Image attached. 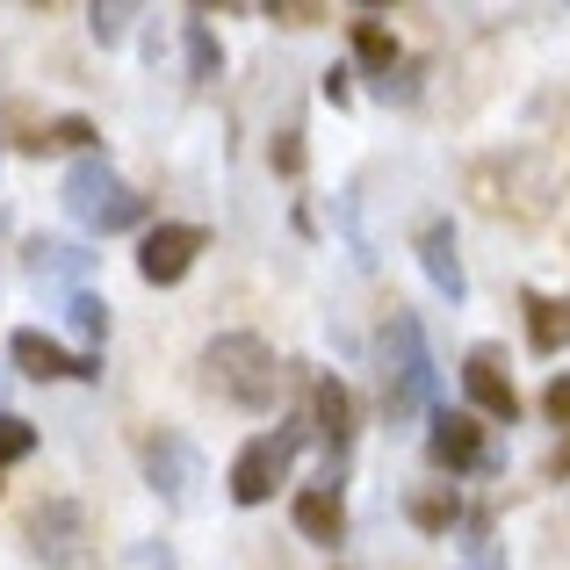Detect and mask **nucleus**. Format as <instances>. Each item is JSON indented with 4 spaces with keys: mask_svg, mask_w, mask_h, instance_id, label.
Returning a JSON list of instances; mask_svg holds the SVG:
<instances>
[{
    "mask_svg": "<svg viewBox=\"0 0 570 570\" xmlns=\"http://www.w3.org/2000/svg\"><path fill=\"white\" fill-rule=\"evenodd\" d=\"M203 376L217 397H232L238 412H267L282 397V354L253 333H217L203 347Z\"/></svg>",
    "mask_w": 570,
    "mask_h": 570,
    "instance_id": "1",
    "label": "nucleus"
},
{
    "mask_svg": "<svg viewBox=\"0 0 570 570\" xmlns=\"http://www.w3.org/2000/svg\"><path fill=\"white\" fill-rule=\"evenodd\" d=\"M376 368H383V412L390 419H419L433 404V354L412 311H390L383 340H376Z\"/></svg>",
    "mask_w": 570,
    "mask_h": 570,
    "instance_id": "2",
    "label": "nucleus"
},
{
    "mask_svg": "<svg viewBox=\"0 0 570 570\" xmlns=\"http://www.w3.org/2000/svg\"><path fill=\"white\" fill-rule=\"evenodd\" d=\"M66 217L87 224L95 238H109V232H130V224H145V195L130 188L101 153H87L80 167L66 174Z\"/></svg>",
    "mask_w": 570,
    "mask_h": 570,
    "instance_id": "3",
    "label": "nucleus"
},
{
    "mask_svg": "<svg viewBox=\"0 0 570 570\" xmlns=\"http://www.w3.org/2000/svg\"><path fill=\"white\" fill-rule=\"evenodd\" d=\"M22 542L43 570H95V534L72 499H37L22 520Z\"/></svg>",
    "mask_w": 570,
    "mask_h": 570,
    "instance_id": "4",
    "label": "nucleus"
},
{
    "mask_svg": "<svg viewBox=\"0 0 570 570\" xmlns=\"http://www.w3.org/2000/svg\"><path fill=\"white\" fill-rule=\"evenodd\" d=\"M304 441H311L304 419H289V426L246 441V448H238V462H232V499L238 505H267V499H275V484L289 476V462H296V448H304Z\"/></svg>",
    "mask_w": 570,
    "mask_h": 570,
    "instance_id": "5",
    "label": "nucleus"
},
{
    "mask_svg": "<svg viewBox=\"0 0 570 570\" xmlns=\"http://www.w3.org/2000/svg\"><path fill=\"white\" fill-rule=\"evenodd\" d=\"M145 476L167 505H195V484H203V462L181 433H145Z\"/></svg>",
    "mask_w": 570,
    "mask_h": 570,
    "instance_id": "6",
    "label": "nucleus"
},
{
    "mask_svg": "<svg viewBox=\"0 0 570 570\" xmlns=\"http://www.w3.org/2000/svg\"><path fill=\"white\" fill-rule=\"evenodd\" d=\"M203 246H209L203 224H159V232H145V246H138V275L153 282V289H167V282H181L195 267Z\"/></svg>",
    "mask_w": 570,
    "mask_h": 570,
    "instance_id": "7",
    "label": "nucleus"
},
{
    "mask_svg": "<svg viewBox=\"0 0 570 570\" xmlns=\"http://www.w3.org/2000/svg\"><path fill=\"white\" fill-rule=\"evenodd\" d=\"M462 390H470V404L484 419H499V426H513L520 419V390L505 376V354L499 347H470V362H462Z\"/></svg>",
    "mask_w": 570,
    "mask_h": 570,
    "instance_id": "8",
    "label": "nucleus"
},
{
    "mask_svg": "<svg viewBox=\"0 0 570 570\" xmlns=\"http://www.w3.org/2000/svg\"><path fill=\"white\" fill-rule=\"evenodd\" d=\"M426 455L441 470H491V448H484V426L470 412H433V433H426Z\"/></svg>",
    "mask_w": 570,
    "mask_h": 570,
    "instance_id": "9",
    "label": "nucleus"
},
{
    "mask_svg": "<svg viewBox=\"0 0 570 570\" xmlns=\"http://www.w3.org/2000/svg\"><path fill=\"white\" fill-rule=\"evenodd\" d=\"M8 354H14V368H22V376H37V383H58V376H87V383H95L101 376L95 354H66L58 340H43L37 325H29V333H14Z\"/></svg>",
    "mask_w": 570,
    "mask_h": 570,
    "instance_id": "10",
    "label": "nucleus"
},
{
    "mask_svg": "<svg viewBox=\"0 0 570 570\" xmlns=\"http://www.w3.org/2000/svg\"><path fill=\"white\" fill-rule=\"evenodd\" d=\"M304 426L318 433L333 455L354 441V397H347V383H340V376H311V419H304Z\"/></svg>",
    "mask_w": 570,
    "mask_h": 570,
    "instance_id": "11",
    "label": "nucleus"
},
{
    "mask_svg": "<svg viewBox=\"0 0 570 570\" xmlns=\"http://www.w3.org/2000/svg\"><path fill=\"white\" fill-rule=\"evenodd\" d=\"M419 267H426V282L448 296V304H462V296H470V282H462V253H455V232H448V217H433L426 232H419Z\"/></svg>",
    "mask_w": 570,
    "mask_h": 570,
    "instance_id": "12",
    "label": "nucleus"
},
{
    "mask_svg": "<svg viewBox=\"0 0 570 570\" xmlns=\"http://www.w3.org/2000/svg\"><path fill=\"white\" fill-rule=\"evenodd\" d=\"M296 534H304V542H318V549H333L340 534H347V505H340V491H304V499H296Z\"/></svg>",
    "mask_w": 570,
    "mask_h": 570,
    "instance_id": "13",
    "label": "nucleus"
},
{
    "mask_svg": "<svg viewBox=\"0 0 570 570\" xmlns=\"http://www.w3.org/2000/svg\"><path fill=\"white\" fill-rule=\"evenodd\" d=\"M520 311H528L534 354H557L563 340H570V304H557V296H520Z\"/></svg>",
    "mask_w": 570,
    "mask_h": 570,
    "instance_id": "14",
    "label": "nucleus"
},
{
    "mask_svg": "<svg viewBox=\"0 0 570 570\" xmlns=\"http://www.w3.org/2000/svg\"><path fill=\"white\" fill-rule=\"evenodd\" d=\"M354 66L376 72V87H390V66H397V37L368 14V22H354Z\"/></svg>",
    "mask_w": 570,
    "mask_h": 570,
    "instance_id": "15",
    "label": "nucleus"
},
{
    "mask_svg": "<svg viewBox=\"0 0 570 570\" xmlns=\"http://www.w3.org/2000/svg\"><path fill=\"white\" fill-rule=\"evenodd\" d=\"M87 267H95V253L66 246V238H37L29 246V275L37 282H66V275H87Z\"/></svg>",
    "mask_w": 570,
    "mask_h": 570,
    "instance_id": "16",
    "label": "nucleus"
},
{
    "mask_svg": "<svg viewBox=\"0 0 570 570\" xmlns=\"http://www.w3.org/2000/svg\"><path fill=\"white\" fill-rule=\"evenodd\" d=\"M404 513H412V528H426V534H448L462 520V499L455 491H419L412 505H404Z\"/></svg>",
    "mask_w": 570,
    "mask_h": 570,
    "instance_id": "17",
    "label": "nucleus"
},
{
    "mask_svg": "<svg viewBox=\"0 0 570 570\" xmlns=\"http://www.w3.org/2000/svg\"><path fill=\"white\" fill-rule=\"evenodd\" d=\"M217 72H224V43L209 37V22L195 14L188 22V80H217Z\"/></svg>",
    "mask_w": 570,
    "mask_h": 570,
    "instance_id": "18",
    "label": "nucleus"
},
{
    "mask_svg": "<svg viewBox=\"0 0 570 570\" xmlns=\"http://www.w3.org/2000/svg\"><path fill=\"white\" fill-rule=\"evenodd\" d=\"M29 448H37V426H29V419H14V412H0V470H8V462H22Z\"/></svg>",
    "mask_w": 570,
    "mask_h": 570,
    "instance_id": "19",
    "label": "nucleus"
},
{
    "mask_svg": "<svg viewBox=\"0 0 570 570\" xmlns=\"http://www.w3.org/2000/svg\"><path fill=\"white\" fill-rule=\"evenodd\" d=\"M66 311H72V333H80V340H101V333H109V304H101V296H87V289H80Z\"/></svg>",
    "mask_w": 570,
    "mask_h": 570,
    "instance_id": "20",
    "label": "nucleus"
},
{
    "mask_svg": "<svg viewBox=\"0 0 570 570\" xmlns=\"http://www.w3.org/2000/svg\"><path fill=\"white\" fill-rule=\"evenodd\" d=\"M87 29H95V43H124L130 8H87Z\"/></svg>",
    "mask_w": 570,
    "mask_h": 570,
    "instance_id": "21",
    "label": "nucleus"
},
{
    "mask_svg": "<svg viewBox=\"0 0 570 570\" xmlns=\"http://www.w3.org/2000/svg\"><path fill=\"white\" fill-rule=\"evenodd\" d=\"M51 145H95V124H87V116H58V124L43 130V153H51Z\"/></svg>",
    "mask_w": 570,
    "mask_h": 570,
    "instance_id": "22",
    "label": "nucleus"
},
{
    "mask_svg": "<svg viewBox=\"0 0 570 570\" xmlns=\"http://www.w3.org/2000/svg\"><path fill=\"white\" fill-rule=\"evenodd\" d=\"M542 412L557 419V426H570V376H557V383L542 390Z\"/></svg>",
    "mask_w": 570,
    "mask_h": 570,
    "instance_id": "23",
    "label": "nucleus"
},
{
    "mask_svg": "<svg viewBox=\"0 0 570 570\" xmlns=\"http://www.w3.org/2000/svg\"><path fill=\"white\" fill-rule=\"evenodd\" d=\"M275 167H282V174L304 167V145H296V130H282V138H275Z\"/></svg>",
    "mask_w": 570,
    "mask_h": 570,
    "instance_id": "24",
    "label": "nucleus"
},
{
    "mask_svg": "<svg viewBox=\"0 0 570 570\" xmlns=\"http://www.w3.org/2000/svg\"><path fill=\"white\" fill-rule=\"evenodd\" d=\"M275 22H289V29H311V22H325V8H267Z\"/></svg>",
    "mask_w": 570,
    "mask_h": 570,
    "instance_id": "25",
    "label": "nucleus"
},
{
    "mask_svg": "<svg viewBox=\"0 0 570 570\" xmlns=\"http://www.w3.org/2000/svg\"><path fill=\"white\" fill-rule=\"evenodd\" d=\"M354 95V87H347V66H333V72H325V101H347Z\"/></svg>",
    "mask_w": 570,
    "mask_h": 570,
    "instance_id": "26",
    "label": "nucleus"
},
{
    "mask_svg": "<svg viewBox=\"0 0 570 570\" xmlns=\"http://www.w3.org/2000/svg\"><path fill=\"white\" fill-rule=\"evenodd\" d=\"M462 570H505V563H499V557H491V549H484V557H470Z\"/></svg>",
    "mask_w": 570,
    "mask_h": 570,
    "instance_id": "27",
    "label": "nucleus"
},
{
    "mask_svg": "<svg viewBox=\"0 0 570 570\" xmlns=\"http://www.w3.org/2000/svg\"><path fill=\"white\" fill-rule=\"evenodd\" d=\"M549 476H570V448H557V462H549Z\"/></svg>",
    "mask_w": 570,
    "mask_h": 570,
    "instance_id": "28",
    "label": "nucleus"
}]
</instances>
